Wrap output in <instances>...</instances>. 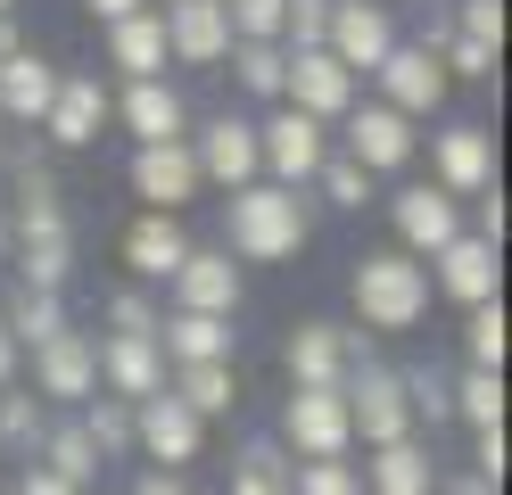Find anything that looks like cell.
I'll list each match as a JSON object with an SVG mask.
<instances>
[{
	"mask_svg": "<svg viewBox=\"0 0 512 495\" xmlns=\"http://www.w3.org/2000/svg\"><path fill=\"white\" fill-rule=\"evenodd\" d=\"M331 9H347V0H331Z\"/></svg>",
	"mask_w": 512,
	"mask_h": 495,
	"instance_id": "cell-55",
	"label": "cell"
},
{
	"mask_svg": "<svg viewBox=\"0 0 512 495\" xmlns=\"http://www.w3.org/2000/svg\"><path fill=\"white\" fill-rule=\"evenodd\" d=\"M463 347H471V372H504V355H512L504 297H496V306H471V314H463Z\"/></svg>",
	"mask_w": 512,
	"mask_h": 495,
	"instance_id": "cell-35",
	"label": "cell"
},
{
	"mask_svg": "<svg viewBox=\"0 0 512 495\" xmlns=\"http://www.w3.org/2000/svg\"><path fill=\"white\" fill-rule=\"evenodd\" d=\"M290 479H298V462L281 454V438H248L232 454V495H290Z\"/></svg>",
	"mask_w": 512,
	"mask_h": 495,
	"instance_id": "cell-31",
	"label": "cell"
},
{
	"mask_svg": "<svg viewBox=\"0 0 512 495\" xmlns=\"http://www.w3.org/2000/svg\"><path fill=\"white\" fill-rule=\"evenodd\" d=\"M471 240L504 248V190H479V215H471Z\"/></svg>",
	"mask_w": 512,
	"mask_h": 495,
	"instance_id": "cell-46",
	"label": "cell"
},
{
	"mask_svg": "<svg viewBox=\"0 0 512 495\" xmlns=\"http://www.w3.org/2000/svg\"><path fill=\"white\" fill-rule=\"evenodd\" d=\"M339 405H347V429H356L372 454L413 438V405H405V388H397L389 363H356V372H347V388H339Z\"/></svg>",
	"mask_w": 512,
	"mask_h": 495,
	"instance_id": "cell-5",
	"label": "cell"
},
{
	"mask_svg": "<svg viewBox=\"0 0 512 495\" xmlns=\"http://www.w3.org/2000/svg\"><path fill=\"white\" fill-rule=\"evenodd\" d=\"M0 330H9L17 347H42V339H58V330H67V306H58L50 289H9V314H0Z\"/></svg>",
	"mask_w": 512,
	"mask_h": 495,
	"instance_id": "cell-33",
	"label": "cell"
},
{
	"mask_svg": "<svg viewBox=\"0 0 512 495\" xmlns=\"http://www.w3.org/2000/svg\"><path fill=\"white\" fill-rule=\"evenodd\" d=\"M356 429H347L339 388H290L281 396V454L290 462H347Z\"/></svg>",
	"mask_w": 512,
	"mask_h": 495,
	"instance_id": "cell-4",
	"label": "cell"
},
{
	"mask_svg": "<svg viewBox=\"0 0 512 495\" xmlns=\"http://www.w3.org/2000/svg\"><path fill=\"white\" fill-rule=\"evenodd\" d=\"M83 9L100 17V25H124V17H133V9H149V0H83Z\"/></svg>",
	"mask_w": 512,
	"mask_h": 495,
	"instance_id": "cell-48",
	"label": "cell"
},
{
	"mask_svg": "<svg viewBox=\"0 0 512 495\" xmlns=\"http://www.w3.org/2000/svg\"><path fill=\"white\" fill-rule=\"evenodd\" d=\"M430 165H438V190L446 198L496 190V132L488 124H446L438 141H430Z\"/></svg>",
	"mask_w": 512,
	"mask_h": 495,
	"instance_id": "cell-13",
	"label": "cell"
},
{
	"mask_svg": "<svg viewBox=\"0 0 512 495\" xmlns=\"http://www.w3.org/2000/svg\"><path fill=\"white\" fill-rule=\"evenodd\" d=\"M314 190H323L339 215H364L372 207V174H364L356 157H323V165H314Z\"/></svg>",
	"mask_w": 512,
	"mask_h": 495,
	"instance_id": "cell-39",
	"label": "cell"
},
{
	"mask_svg": "<svg viewBox=\"0 0 512 495\" xmlns=\"http://www.w3.org/2000/svg\"><path fill=\"white\" fill-rule=\"evenodd\" d=\"M133 190L149 198V215H182L199 198V165H190V141H166V149H133Z\"/></svg>",
	"mask_w": 512,
	"mask_h": 495,
	"instance_id": "cell-19",
	"label": "cell"
},
{
	"mask_svg": "<svg viewBox=\"0 0 512 495\" xmlns=\"http://www.w3.org/2000/svg\"><path fill=\"white\" fill-rule=\"evenodd\" d=\"M108 116H124V132H133L141 149H166V141H190V108H182V91L174 83H124V99Z\"/></svg>",
	"mask_w": 512,
	"mask_h": 495,
	"instance_id": "cell-23",
	"label": "cell"
},
{
	"mask_svg": "<svg viewBox=\"0 0 512 495\" xmlns=\"http://www.w3.org/2000/svg\"><path fill=\"white\" fill-rule=\"evenodd\" d=\"M9 380H17V339L0 330V388H9Z\"/></svg>",
	"mask_w": 512,
	"mask_h": 495,
	"instance_id": "cell-52",
	"label": "cell"
},
{
	"mask_svg": "<svg viewBox=\"0 0 512 495\" xmlns=\"http://www.w3.org/2000/svg\"><path fill=\"white\" fill-rule=\"evenodd\" d=\"M397 388H405V405H413V421H455V380L438 372V363H405L397 372Z\"/></svg>",
	"mask_w": 512,
	"mask_h": 495,
	"instance_id": "cell-37",
	"label": "cell"
},
{
	"mask_svg": "<svg viewBox=\"0 0 512 495\" xmlns=\"http://www.w3.org/2000/svg\"><path fill=\"white\" fill-rule=\"evenodd\" d=\"M42 429H50V413H42V396L9 380V388H0V454L34 462V454H42Z\"/></svg>",
	"mask_w": 512,
	"mask_h": 495,
	"instance_id": "cell-32",
	"label": "cell"
},
{
	"mask_svg": "<svg viewBox=\"0 0 512 495\" xmlns=\"http://www.w3.org/2000/svg\"><path fill=\"white\" fill-rule=\"evenodd\" d=\"M17 50H34V42H25V25H17V17H0V66H9Z\"/></svg>",
	"mask_w": 512,
	"mask_h": 495,
	"instance_id": "cell-50",
	"label": "cell"
},
{
	"mask_svg": "<svg viewBox=\"0 0 512 495\" xmlns=\"http://www.w3.org/2000/svg\"><path fill=\"white\" fill-rule=\"evenodd\" d=\"M347 297H356V322L364 330H422V314H430V264H413V256H397V248H372V256H356V273H347Z\"/></svg>",
	"mask_w": 512,
	"mask_h": 495,
	"instance_id": "cell-2",
	"label": "cell"
},
{
	"mask_svg": "<svg viewBox=\"0 0 512 495\" xmlns=\"http://www.w3.org/2000/svg\"><path fill=\"white\" fill-rule=\"evenodd\" d=\"M438 66H446V83H455V75H463V83H496V66H504V58H496V50H479V42H446Z\"/></svg>",
	"mask_w": 512,
	"mask_h": 495,
	"instance_id": "cell-44",
	"label": "cell"
},
{
	"mask_svg": "<svg viewBox=\"0 0 512 495\" xmlns=\"http://www.w3.org/2000/svg\"><path fill=\"white\" fill-rule=\"evenodd\" d=\"M455 42H479L504 58V0H455Z\"/></svg>",
	"mask_w": 512,
	"mask_h": 495,
	"instance_id": "cell-40",
	"label": "cell"
},
{
	"mask_svg": "<svg viewBox=\"0 0 512 495\" xmlns=\"http://www.w3.org/2000/svg\"><path fill=\"white\" fill-rule=\"evenodd\" d=\"M190 165H199V182L248 190V182H256V124H248V116H215L199 141H190Z\"/></svg>",
	"mask_w": 512,
	"mask_h": 495,
	"instance_id": "cell-18",
	"label": "cell"
},
{
	"mask_svg": "<svg viewBox=\"0 0 512 495\" xmlns=\"http://www.w3.org/2000/svg\"><path fill=\"white\" fill-rule=\"evenodd\" d=\"M157 355H166V372H182V363H232V322H215V314H157Z\"/></svg>",
	"mask_w": 512,
	"mask_h": 495,
	"instance_id": "cell-26",
	"label": "cell"
},
{
	"mask_svg": "<svg viewBox=\"0 0 512 495\" xmlns=\"http://www.w3.org/2000/svg\"><path fill=\"white\" fill-rule=\"evenodd\" d=\"M281 108H298L314 124H339L347 108H356V75H347L331 50H298L290 75H281Z\"/></svg>",
	"mask_w": 512,
	"mask_h": 495,
	"instance_id": "cell-11",
	"label": "cell"
},
{
	"mask_svg": "<svg viewBox=\"0 0 512 495\" xmlns=\"http://www.w3.org/2000/svg\"><path fill=\"white\" fill-rule=\"evenodd\" d=\"M0 264H9V207H0Z\"/></svg>",
	"mask_w": 512,
	"mask_h": 495,
	"instance_id": "cell-53",
	"label": "cell"
},
{
	"mask_svg": "<svg viewBox=\"0 0 512 495\" xmlns=\"http://www.w3.org/2000/svg\"><path fill=\"white\" fill-rule=\"evenodd\" d=\"M339 124H347V149H339V157H356L364 174H405L413 149H422V132H413L397 108H380V99H356Z\"/></svg>",
	"mask_w": 512,
	"mask_h": 495,
	"instance_id": "cell-8",
	"label": "cell"
},
{
	"mask_svg": "<svg viewBox=\"0 0 512 495\" xmlns=\"http://www.w3.org/2000/svg\"><path fill=\"white\" fill-rule=\"evenodd\" d=\"M9 157V256H17V289H67L75 281V223H67V190H58V165L42 141H17L0 149Z\"/></svg>",
	"mask_w": 512,
	"mask_h": 495,
	"instance_id": "cell-1",
	"label": "cell"
},
{
	"mask_svg": "<svg viewBox=\"0 0 512 495\" xmlns=\"http://www.w3.org/2000/svg\"><path fill=\"white\" fill-rule=\"evenodd\" d=\"M356 363H364V347H356L347 322H298L290 339H281V372H290V388H347Z\"/></svg>",
	"mask_w": 512,
	"mask_h": 495,
	"instance_id": "cell-7",
	"label": "cell"
},
{
	"mask_svg": "<svg viewBox=\"0 0 512 495\" xmlns=\"http://www.w3.org/2000/svg\"><path fill=\"white\" fill-rule=\"evenodd\" d=\"M372 83H380V108H397V116L413 124V116H430L438 99H446V66H438L430 50L397 42L389 58H380V75H372Z\"/></svg>",
	"mask_w": 512,
	"mask_h": 495,
	"instance_id": "cell-17",
	"label": "cell"
},
{
	"mask_svg": "<svg viewBox=\"0 0 512 495\" xmlns=\"http://www.w3.org/2000/svg\"><path fill=\"white\" fill-rule=\"evenodd\" d=\"M323 50L347 66V75H380V58L397 50V25H389V9H380V0H347V9H331Z\"/></svg>",
	"mask_w": 512,
	"mask_h": 495,
	"instance_id": "cell-14",
	"label": "cell"
},
{
	"mask_svg": "<svg viewBox=\"0 0 512 495\" xmlns=\"http://www.w3.org/2000/svg\"><path fill=\"white\" fill-rule=\"evenodd\" d=\"M0 149H9V141H0Z\"/></svg>",
	"mask_w": 512,
	"mask_h": 495,
	"instance_id": "cell-56",
	"label": "cell"
},
{
	"mask_svg": "<svg viewBox=\"0 0 512 495\" xmlns=\"http://www.w3.org/2000/svg\"><path fill=\"white\" fill-rule=\"evenodd\" d=\"M438 487H446V495H496V487L479 479V471H455V479H438Z\"/></svg>",
	"mask_w": 512,
	"mask_h": 495,
	"instance_id": "cell-51",
	"label": "cell"
},
{
	"mask_svg": "<svg viewBox=\"0 0 512 495\" xmlns=\"http://www.w3.org/2000/svg\"><path fill=\"white\" fill-rule=\"evenodd\" d=\"M364 487L372 495H438V454L422 438H405V446H380L364 462Z\"/></svg>",
	"mask_w": 512,
	"mask_h": 495,
	"instance_id": "cell-28",
	"label": "cell"
},
{
	"mask_svg": "<svg viewBox=\"0 0 512 495\" xmlns=\"http://www.w3.org/2000/svg\"><path fill=\"white\" fill-rule=\"evenodd\" d=\"M133 495H190V479H182V471H149Z\"/></svg>",
	"mask_w": 512,
	"mask_h": 495,
	"instance_id": "cell-49",
	"label": "cell"
},
{
	"mask_svg": "<svg viewBox=\"0 0 512 495\" xmlns=\"http://www.w3.org/2000/svg\"><path fill=\"white\" fill-rule=\"evenodd\" d=\"M290 495H364V479L347 471V462H298Z\"/></svg>",
	"mask_w": 512,
	"mask_h": 495,
	"instance_id": "cell-43",
	"label": "cell"
},
{
	"mask_svg": "<svg viewBox=\"0 0 512 495\" xmlns=\"http://www.w3.org/2000/svg\"><path fill=\"white\" fill-rule=\"evenodd\" d=\"M166 58L182 66H223L232 58V17H223V0H166Z\"/></svg>",
	"mask_w": 512,
	"mask_h": 495,
	"instance_id": "cell-15",
	"label": "cell"
},
{
	"mask_svg": "<svg viewBox=\"0 0 512 495\" xmlns=\"http://www.w3.org/2000/svg\"><path fill=\"white\" fill-rule=\"evenodd\" d=\"M281 9H290V0H223L232 42H281Z\"/></svg>",
	"mask_w": 512,
	"mask_h": 495,
	"instance_id": "cell-41",
	"label": "cell"
},
{
	"mask_svg": "<svg viewBox=\"0 0 512 495\" xmlns=\"http://www.w3.org/2000/svg\"><path fill=\"white\" fill-rule=\"evenodd\" d=\"M100 124H108L100 75H58V99H50V116H42L50 149H91V141H100Z\"/></svg>",
	"mask_w": 512,
	"mask_h": 495,
	"instance_id": "cell-22",
	"label": "cell"
},
{
	"mask_svg": "<svg viewBox=\"0 0 512 495\" xmlns=\"http://www.w3.org/2000/svg\"><path fill=\"white\" fill-rule=\"evenodd\" d=\"M17 495H75V487H67V479H50L42 462H25V479H17Z\"/></svg>",
	"mask_w": 512,
	"mask_h": 495,
	"instance_id": "cell-47",
	"label": "cell"
},
{
	"mask_svg": "<svg viewBox=\"0 0 512 495\" xmlns=\"http://www.w3.org/2000/svg\"><path fill=\"white\" fill-rule=\"evenodd\" d=\"M463 471H479L488 487H504V471H512V446H504V429H479V438H471V462H463Z\"/></svg>",
	"mask_w": 512,
	"mask_h": 495,
	"instance_id": "cell-45",
	"label": "cell"
},
{
	"mask_svg": "<svg viewBox=\"0 0 512 495\" xmlns=\"http://www.w3.org/2000/svg\"><path fill=\"white\" fill-rule=\"evenodd\" d=\"M108 322H116V339H157V306H149V289H116V297H108Z\"/></svg>",
	"mask_w": 512,
	"mask_h": 495,
	"instance_id": "cell-42",
	"label": "cell"
},
{
	"mask_svg": "<svg viewBox=\"0 0 512 495\" xmlns=\"http://www.w3.org/2000/svg\"><path fill=\"white\" fill-rule=\"evenodd\" d=\"M100 388L124 396V405H149V396H166V355L157 339H100Z\"/></svg>",
	"mask_w": 512,
	"mask_h": 495,
	"instance_id": "cell-21",
	"label": "cell"
},
{
	"mask_svg": "<svg viewBox=\"0 0 512 495\" xmlns=\"http://www.w3.org/2000/svg\"><path fill=\"white\" fill-rule=\"evenodd\" d=\"M430 264H438V273H430V289H446L463 314H471V306H496V297H504V248L471 240V231H463V240H446Z\"/></svg>",
	"mask_w": 512,
	"mask_h": 495,
	"instance_id": "cell-12",
	"label": "cell"
},
{
	"mask_svg": "<svg viewBox=\"0 0 512 495\" xmlns=\"http://www.w3.org/2000/svg\"><path fill=\"white\" fill-rule=\"evenodd\" d=\"M9 9H17V0H0V17H9Z\"/></svg>",
	"mask_w": 512,
	"mask_h": 495,
	"instance_id": "cell-54",
	"label": "cell"
},
{
	"mask_svg": "<svg viewBox=\"0 0 512 495\" xmlns=\"http://www.w3.org/2000/svg\"><path fill=\"white\" fill-rule=\"evenodd\" d=\"M108 66H124V83H157V66H166V17L133 9L124 25H108Z\"/></svg>",
	"mask_w": 512,
	"mask_h": 495,
	"instance_id": "cell-27",
	"label": "cell"
},
{
	"mask_svg": "<svg viewBox=\"0 0 512 495\" xmlns=\"http://www.w3.org/2000/svg\"><path fill=\"white\" fill-rule=\"evenodd\" d=\"M34 462H42L50 479H67L75 495H83V487H100V454H91V438H83L75 421H50V429H42V454H34Z\"/></svg>",
	"mask_w": 512,
	"mask_h": 495,
	"instance_id": "cell-30",
	"label": "cell"
},
{
	"mask_svg": "<svg viewBox=\"0 0 512 495\" xmlns=\"http://www.w3.org/2000/svg\"><path fill=\"white\" fill-rule=\"evenodd\" d=\"M389 223H397V256H438L446 240H463V207L446 198L438 182H405L397 198H389Z\"/></svg>",
	"mask_w": 512,
	"mask_h": 495,
	"instance_id": "cell-9",
	"label": "cell"
},
{
	"mask_svg": "<svg viewBox=\"0 0 512 495\" xmlns=\"http://www.w3.org/2000/svg\"><path fill=\"white\" fill-rule=\"evenodd\" d=\"M323 157H331V132L314 124V116H298V108H281L273 124H256V182H273V190H306Z\"/></svg>",
	"mask_w": 512,
	"mask_h": 495,
	"instance_id": "cell-6",
	"label": "cell"
},
{
	"mask_svg": "<svg viewBox=\"0 0 512 495\" xmlns=\"http://www.w3.org/2000/svg\"><path fill=\"white\" fill-rule=\"evenodd\" d=\"M306 240H314V215H306L298 190H273V182L232 190V248H223V256H240V264H290Z\"/></svg>",
	"mask_w": 512,
	"mask_h": 495,
	"instance_id": "cell-3",
	"label": "cell"
},
{
	"mask_svg": "<svg viewBox=\"0 0 512 495\" xmlns=\"http://www.w3.org/2000/svg\"><path fill=\"white\" fill-rule=\"evenodd\" d=\"M50 99H58V66L42 50H17L9 66H0V124H34L42 132Z\"/></svg>",
	"mask_w": 512,
	"mask_h": 495,
	"instance_id": "cell-24",
	"label": "cell"
},
{
	"mask_svg": "<svg viewBox=\"0 0 512 495\" xmlns=\"http://www.w3.org/2000/svg\"><path fill=\"white\" fill-rule=\"evenodd\" d=\"M166 396L190 421H215V413L240 405V372H232V363H182V372H166Z\"/></svg>",
	"mask_w": 512,
	"mask_h": 495,
	"instance_id": "cell-29",
	"label": "cell"
},
{
	"mask_svg": "<svg viewBox=\"0 0 512 495\" xmlns=\"http://www.w3.org/2000/svg\"><path fill=\"white\" fill-rule=\"evenodd\" d=\"M240 75V91H256V99H281V75H290V50L281 42H232V58H223Z\"/></svg>",
	"mask_w": 512,
	"mask_h": 495,
	"instance_id": "cell-36",
	"label": "cell"
},
{
	"mask_svg": "<svg viewBox=\"0 0 512 495\" xmlns=\"http://www.w3.org/2000/svg\"><path fill=\"white\" fill-rule=\"evenodd\" d=\"M455 421H471V438L479 429H504V372H463L455 380Z\"/></svg>",
	"mask_w": 512,
	"mask_h": 495,
	"instance_id": "cell-38",
	"label": "cell"
},
{
	"mask_svg": "<svg viewBox=\"0 0 512 495\" xmlns=\"http://www.w3.org/2000/svg\"><path fill=\"white\" fill-rule=\"evenodd\" d=\"M199 438H207V421H190L174 396H149V405H133V446H141L149 462H166V471L199 462Z\"/></svg>",
	"mask_w": 512,
	"mask_h": 495,
	"instance_id": "cell-20",
	"label": "cell"
},
{
	"mask_svg": "<svg viewBox=\"0 0 512 495\" xmlns=\"http://www.w3.org/2000/svg\"><path fill=\"white\" fill-rule=\"evenodd\" d=\"M34 396L91 405V396H100V339H91V330H58V339H42L34 347Z\"/></svg>",
	"mask_w": 512,
	"mask_h": 495,
	"instance_id": "cell-10",
	"label": "cell"
},
{
	"mask_svg": "<svg viewBox=\"0 0 512 495\" xmlns=\"http://www.w3.org/2000/svg\"><path fill=\"white\" fill-rule=\"evenodd\" d=\"M75 429L91 438V454H133V405H124V396H91V405L75 413Z\"/></svg>",
	"mask_w": 512,
	"mask_h": 495,
	"instance_id": "cell-34",
	"label": "cell"
},
{
	"mask_svg": "<svg viewBox=\"0 0 512 495\" xmlns=\"http://www.w3.org/2000/svg\"><path fill=\"white\" fill-rule=\"evenodd\" d=\"M182 256H190L182 215H133V231H124V264H133V281H174Z\"/></svg>",
	"mask_w": 512,
	"mask_h": 495,
	"instance_id": "cell-25",
	"label": "cell"
},
{
	"mask_svg": "<svg viewBox=\"0 0 512 495\" xmlns=\"http://www.w3.org/2000/svg\"><path fill=\"white\" fill-rule=\"evenodd\" d=\"M174 314H215V322H232V314H240V264L223 256V248H190L182 273H174Z\"/></svg>",
	"mask_w": 512,
	"mask_h": 495,
	"instance_id": "cell-16",
	"label": "cell"
}]
</instances>
